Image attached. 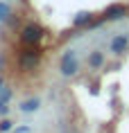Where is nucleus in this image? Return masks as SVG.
Here are the masks:
<instances>
[{
    "label": "nucleus",
    "mask_w": 129,
    "mask_h": 133,
    "mask_svg": "<svg viewBox=\"0 0 129 133\" xmlns=\"http://www.w3.org/2000/svg\"><path fill=\"white\" fill-rule=\"evenodd\" d=\"M41 59H43V50L39 45H23L16 54V65L21 72H32L41 65Z\"/></svg>",
    "instance_id": "1"
},
{
    "label": "nucleus",
    "mask_w": 129,
    "mask_h": 133,
    "mask_svg": "<svg viewBox=\"0 0 129 133\" xmlns=\"http://www.w3.org/2000/svg\"><path fill=\"white\" fill-rule=\"evenodd\" d=\"M43 36H45V32H43V27L39 23H25L21 29V43L23 45H39Z\"/></svg>",
    "instance_id": "2"
},
{
    "label": "nucleus",
    "mask_w": 129,
    "mask_h": 133,
    "mask_svg": "<svg viewBox=\"0 0 129 133\" xmlns=\"http://www.w3.org/2000/svg\"><path fill=\"white\" fill-rule=\"evenodd\" d=\"M77 72V61H75V52L72 50H68L64 56H61V75H66V77H70V75H75Z\"/></svg>",
    "instance_id": "3"
},
{
    "label": "nucleus",
    "mask_w": 129,
    "mask_h": 133,
    "mask_svg": "<svg viewBox=\"0 0 129 133\" xmlns=\"http://www.w3.org/2000/svg\"><path fill=\"white\" fill-rule=\"evenodd\" d=\"M129 14V7L127 5H109L107 11H104V18L107 21H120Z\"/></svg>",
    "instance_id": "4"
},
{
    "label": "nucleus",
    "mask_w": 129,
    "mask_h": 133,
    "mask_svg": "<svg viewBox=\"0 0 129 133\" xmlns=\"http://www.w3.org/2000/svg\"><path fill=\"white\" fill-rule=\"evenodd\" d=\"M129 48V38L127 36H115L113 41H111V52L113 54H125Z\"/></svg>",
    "instance_id": "5"
},
{
    "label": "nucleus",
    "mask_w": 129,
    "mask_h": 133,
    "mask_svg": "<svg viewBox=\"0 0 129 133\" xmlns=\"http://www.w3.org/2000/svg\"><path fill=\"white\" fill-rule=\"evenodd\" d=\"M91 21H93V14H91V11H79V14L75 16L72 25H75V27H84V25H91Z\"/></svg>",
    "instance_id": "6"
},
{
    "label": "nucleus",
    "mask_w": 129,
    "mask_h": 133,
    "mask_svg": "<svg viewBox=\"0 0 129 133\" xmlns=\"http://www.w3.org/2000/svg\"><path fill=\"white\" fill-rule=\"evenodd\" d=\"M102 63H104V54H102L100 50H95V52L88 54V65H91V68H100Z\"/></svg>",
    "instance_id": "7"
},
{
    "label": "nucleus",
    "mask_w": 129,
    "mask_h": 133,
    "mask_svg": "<svg viewBox=\"0 0 129 133\" xmlns=\"http://www.w3.org/2000/svg\"><path fill=\"white\" fill-rule=\"evenodd\" d=\"M39 104H41V102H39V99H27V102H23L21 104V111L23 113H32V111H36V108H39Z\"/></svg>",
    "instance_id": "8"
},
{
    "label": "nucleus",
    "mask_w": 129,
    "mask_h": 133,
    "mask_svg": "<svg viewBox=\"0 0 129 133\" xmlns=\"http://www.w3.org/2000/svg\"><path fill=\"white\" fill-rule=\"evenodd\" d=\"M9 16H11V9H9L7 0H2V2H0V21H7Z\"/></svg>",
    "instance_id": "9"
},
{
    "label": "nucleus",
    "mask_w": 129,
    "mask_h": 133,
    "mask_svg": "<svg viewBox=\"0 0 129 133\" xmlns=\"http://www.w3.org/2000/svg\"><path fill=\"white\" fill-rule=\"evenodd\" d=\"M9 129H11V122H9V119H2V122H0V133L9 131Z\"/></svg>",
    "instance_id": "10"
},
{
    "label": "nucleus",
    "mask_w": 129,
    "mask_h": 133,
    "mask_svg": "<svg viewBox=\"0 0 129 133\" xmlns=\"http://www.w3.org/2000/svg\"><path fill=\"white\" fill-rule=\"evenodd\" d=\"M9 97H11V90H9V88H5V90H2V95H0V102H9Z\"/></svg>",
    "instance_id": "11"
},
{
    "label": "nucleus",
    "mask_w": 129,
    "mask_h": 133,
    "mask_svg": "<svg viewBox=\"0 0 129 133\" xmlns=\"http://www.w3.org/2000/svg\"><path fill=\"white\" fill-rule=\"evenodd\" d=\"M9 113V106H7V102H0V115H7Z\"/></svg>",
    "instance_id": "12"
},
{
    "label": "nucleus",
    "mask_w": 129,
    "mask_h": 133,
    "mask_svg": "<svg viewBox=\"0 0 129 133\" xmlns=\"http://www.w3.org/2000/svg\"><path fill=\"white\" fill-rule=\"evenodd\" d=\"M2 90H5V81L0 79V95H2Z\"/></svg>",
    "instance_id": "13"
},
{
    "label": "nucleus",
    "mask_w": 129,
    "mask_h": 133,
    "mask_svg": "<svg viewBox=\"0 0 129 133\" xmlns=\"http://www.w3.org/2000/svg\"><path fill=\"white\" fill-rule=\"evenodd\" d=\"M7 2H9V0H7Z\"/></svg>",
    "instance_id": "14"
}]
</instances>
